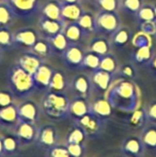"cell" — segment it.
Returning a JSON list of instances; mask_svg holds the SVG:
<instances>
[{
	"label": "cell",
	"instance_id": "cell-1",
	"mask_svg": "<svg viewBox=\"0 0 156 157\" xmlns=\"http://www.w3.org/2000/svg\"><path fill=\"white\" fill-rule=\"evenodd\" d=\"M136 86L130 82L120 80L110 85L104 97L109 101L112 108L125 111H134L139 109V95Z\"/></svg>",
	"mask_w": 156,
	"mask_h": 157
},
{
	"label": "cell",
	"instance_id": "cell-2",
	"mask_svg": "<svg viewBox=\"0 0 156 157\" xmlns=\"http://www.w3.org/2000/svg\"><path fill=\"white\" fill-rule=\"evenodd\" d=\"M7 83L10 92L15 98H23L29 97L36 90L32 75L29 74L18 64L9 69Z\"/></svg>",
	"mask_w": 156,
	"mask_h": 157
},
{
	"label": "cell",
	"instance_id": "cell-3",
	"mask_svg": "<svg viewBox=\"0 0 156 157\" xmlns=\"http://www.w3.org/2000/svg\"><path fill=\"white\" fill-rule=\"evenodd\" d=\"M70 101L63 92L48 91L42 99L43 112L51 120H64L69 117Z\"/></svg>",
	"mask_w": 156,
	"mask_h": 157
},
{
	"label": "cell",
	"instance_id": "cell-4",
	"mask_svg": "<svg viewBox=\"0 0 156 157\" xmlns=\"http://www.w3.org/2000/svg\"><path fill=\"white\" fill-rule=\"evenodd\" d=\"M105 121L107 120L98 117L90 109L87 114L75 121V124L83 129L86 138L97 139L102 134L105 129Z\"/></svg>",
	"mask_w": 156,
	"mask_h": 157
},
{
	"label": "cell",
	"instance_id": "cell-5",
	"mask_svg": "<svg viewBox=\"0 0 156 157\" xmlns=\"http://www.w3.org/2000/svg\"><path fill=\"white\" fill-rule=\"evenodd\" d=\"M96 31L112 35L120 28V18L117 11H99L95 17Z\"/></svg>",
	"mask_w": 156,
	"mask_h": 157
},
{
	"label": "cell",
	"instance_id": "cell-6",
	"mask_svg": "<svg viewBox=\"0 0 156 157\" xmlns=\"http://www.w3.org/2000/svg\"><path fill=\"white\" fill-rule=\"evenodd\" d=\"M16 17L30 19L39 11V0H6Z\"/></svg>",
	"mask_w": 156,
	"mask_h": 157
},
{
	"label": "cell",
	"instance_id": "cell-7",
	"mask_svg": "<svg viewBox=\"0 0 156 157\" xmlns=\"http://www.w3.org/2000/svg\"><path fill=\"white\" fill-rule=\"evenodd\" d=\"M61 55L63 63L68 68L70 69L82 68L85 52L77 43H70Z\"/></svg>",
	"mask_w": 156,
	"mask_h": 157
},
{
	"label": "cell",
	"instance_id": "cell-8",
	"mask_svg": "<svg viewBox=\"0 0 156 157\" xmlns=\"http://www.w3.org/2000/svg\"><path fill=\"white\" fill-rule=\"evenodd\" d=\"M58 133L54 126L44 125L37 131L35 143L42 149L49 150L57 144Z\"/></svg>",
	"mask_w": 156,
	"mask_h": 157
},
{
	"label": "cell",
	"instance_id": "cell-9",
	"mask_svg": "<svg viewBox=\"0 0 156 157\" xmlns=\"http://www.w3.org/2000/svg\"><path fill=\"white\" fill-rule=\"evenodd\" d=\"M113 74L97 68L92 71V75L89 77L91 83V89L97 92L106 93L113 82Z\"/></svg>",
	"mask_w": 156,
	"mask_h": 157
},
{
	"label": "cell",
	"instance_id": "cell-10",
	"mask_svg": "<svg viewBox=\"0 0 156 157\" xmlns=\"http://www.w3.org/2000/svg\"><path fill=\"white\" fill-rule=\"evenodd\" d=\"M37 131L33 124L20 121L15 129V137L20 146L29 145L36 141Z\"/></svg>",
	"mask_w": 156,
	"mask_h": 157
},
{
	"label": "cell",
	"instance_id": "cell-11",
	"mask_svg": "<svg viewBox=\"0 0 156 157\" xmlns=\"http://www.w3.org/2000/svg\"><path fill=\"white\" fill-rule=\"evenodd\" d=\"M20 122L17 109L13 104L0 107V127L4 130H15Z\"/></svg>",
	"mask_w": 156,
	"mask_h": 157
},
{
	"label": "cell",
	"instance_id": "cell-12",
	"mask_svg": "<svg viewBox=\"0 0 156 157\" xmlns=\"http://www.w3.org/2000/svg\"><path fill=\"white\" fill-rule=\"evenodd\" d=\"M53 71L54 70L48 64H45L43 63L40 64L38 70L32 75L36 90L40 91L48 89Z\"/></svg>",
	"mask_w": 156,
	"mask_h": 157
},
{
	"label": "cell",
	"instance_id": "cell-13",
	"mask_svg": "<svg viewBox=\"0 0 156 157\" xmlns=\"http://www.w3.org/2000/svg\"><path fill=\"white\" fill-rule=\"evenodd\" d=\"M145 147L140 137L129 136L127 137L121 146L122 153L127 156L139 157L143 156L145 152Z\"/></svg>",
	"mask_w": 156,
	"mask_h": 157
},
{
	"label": "cell",
	"instance_id": "cell-14",
	"mask_svg": "<svg viewBox=\"0 0 156 157\" xmlns=\"http://www.w3.org/2000/svg\"><path fill=\"white\" fill-rule=\"evenodd\" d=\"M61 5V16L64 24L70 22H76L84 10L77 3H60Z\"/></svg>",
	"mask_w": 156,
	"mask_h": 157
},
{
	"label": "cell",
	"instance_id": "cell-15",
	"mask_svg": "<svg viewBox=\"0 0 156 157\" xmlns=\"http://www.w3.org/2000/svg\"><path fill=\"white\" fill-rule=\"evenodd\" d=\"M91 109V105H89L86 98L76 96L72 101H70L69 108V117H72L74 121L87 114Z\"/></svg>",
	"mask_w": 156,
	"mask_h": 157
},
{
	"label": "cell",
	"instance_id": "cell-16",
	"mask_svg": "<svg viewBox=\"0 0 156 157\" xmlns=\"http://www.w3.org/2000/svg\"><path fill=\"white\" fill-rule=\"evenodd\" d=\"M17 113L20 121L28 122L30 124H35L39 117V111L36 105L31 101L24 102L23 104L17 107Z\"/></svg>",
	"mask_w": 156,
	"mask_h": 157
},
{
	"label": "cell",
	"instance_id": "cell-17",
	"mask_svg": "<svg viewBox=\"0 0 156 157\" xmlns=\"http://www.w3.org/2000/svg\"><path fill=\"white\" fill-rule=\"evenodd\" d=\"M64 25L65 24L62 21L53 20L44 16H41V17L39 20V28L46 36V38L63 31Z\"/></svg>",
	"mask_w": 156,
	"mask_h": 157
},
{
	"label": "cell",
	"instance_id": "cell-18",
	"mask_svg": "<svg viewBox=\"0 0 156 157\" xmlns=\"http://www.w3.org/2000/svg\"><path fill=\"white\" fill-rule=\"evenodd\" d=\"M13 39H14L15 46L18 45V46H24L29 48H32V46L38 40L35 31L29 29L17 30L16 33L13 34Z\"/></svg>",
	"mask_w": 156,
	"mask_h": 157
},
{
	"label": "cell",
	"instance_id": "cell-19",
	"mask_svg": "<svg viewBox=\"0 0 156 157\" xmlns=\"http://www.w3.org/2000/svg\"><path fill=\"white\" fill-rule=\"evenodd\" d=\"M41 59L42 58H40L34 52H28V53L23 54L18 59L17 64L21 66L29 74L33 75L42 63Z\"/></svg>",
	"mask_w": 156,
	"mask_h": 157
},
{
	"label": "cell",
	"instance_id": "cell-20",
	"mask_svg": "<svg viewBox=\"0 0 156 157\" xmlns=\"http://www.w3.org/2000/svg\"><path fill=\"white\" fill-rule=\"evenodd\" d=\"M72 88L79 97L86 98L89 91L91 90V83L90 78L85 75H76L72 81Z\"/></svg>",
	"mask_w": 156,
	"mask_h": 157
},
{
	"label": "cell",
	"instance_id": "cell-21",
	"mask_svg": "<svg viewBox=\"0 0 156 157\" xmlns=\"http://www.w3.org/2000/svg\"><path fill=\"white\" fill-rule=\"evenodd\" d=\"M91 110L98 117L107 120L112 113V106L105 97L98 98L91 105Z\"/></svg>",
	"mask_w": 156,
	"mask_h": 157
},
{
	"label": "cell",
	"instance_id": "cell-22",
	"mask_svg": "<svg viewBox=\"0 0 156 157\" xmlns=\"http://www.w3.org/2000/svg\"><path fill=\"white\" fill-rule=\"evenodd\" d=\"M63 32L66 37L67 40L69 41V43H78L81 40V39L85 37L77 22L66 23L63 26Z\"/></svg>",
	"mask_w": 156,
	"mask_h": 157
},
{
	"label": "cell",
	"instance_id": "cell-23",
	"mask_svg": "<svg viewBox=\"0 0 156 157\" xmlns=\"http://www.w3.org/2000/svg\"><path fill=\"white\" fill-rule=\"evenodd\" d=\"M46 40L49 41L52 52H57L59 54H62L70 44L63 31L51 37H47Z\"/></svg>",
	"mask_w": 156,
	"mask_h": 157
},
{
	"label": "cell",
	"instance_id": "cell-24",
	"mask_svg": "<svg viewBox=\"0 0 156 157\" xmlns=\"http://www.w3.org/2000/svg\"><path fill=\"white\" fill-rule=\"evenodd\" d=\"M145 149L156 150V125L152 124L145 127L140 136Z\"/></svg>",
	"mask_w": 156,
	"mask_h": 157
},
{
	"label": "cell",
	"instance_id": "cell-25",
	"mask_svg": "<svg viewBox=\"0 0 156 157\" xmlns=\"http://www.w3.org/2000/svg\"><path fill=\"white\" fill-rule=\"evenodd\" d=\"M42 16L58 21H63L61 16V5L60 2H48L41 8Z\"/></svg>",
	"mask_w": 156,
	"mask_h": 157
},
{
	"label": "cell",
	"instance_id": "cell-26",
	"mask_svg": "<svg viewBox=\"0 0 156 157\" xmlns=\"http://www.w3.org/2000/svg\"><path fill=\"white\" fill-rule=\"evenodd\" d=\"M79 27L81 28L85 37L88 36L90 33L96 31L95 28V17L88 12H85L82 14L80 18L76 21Z\"/></svg>",
	"mask_w": 156,
	"mask_h": 157
},
{
	"label": "cell",
	"instance_id": "cell-27",
	"mask_svg": "<svg viewBox=\"0 0 156 157\" xmlns=\"http://www.w3.org/2000/svg\"><path fill=\"white\" fill-rule=\"evenodd\" d=\"M66 88V78L61 71H53L48 91L63 92Z\"/></svg>",
	"mask_w": 156,
	"mask_h": 157
},
{
	"label": "cell",
	"instance_id": "cell-28",
	"mask_svg": "<svg viewBox=\"0 0 156 157\" xmlns=\"http://www.w3.org/2000/svg\"><path fill=\"white\" fill-rule=\"evenodd\" d=\"M89 52H93L101 56L109 53V43L105 38H93L89 43Z\"/></svg>",
	"mask_w": 156,
	"mask_h": 157
},
{
	"label": "cell",
	"instance_id": "cell-29",
	"mask_svg": "<svg viewBox=\"0 0 156 157\" xmlns=\"http://www.w3.org/2000/svg\"><path fill=\"white\" fill-rule=\"evenodd\" d=\"M15 17L6 0V2H0V28H8Z\"/></svg>",
	"mask_w": 156,
	"mask_h": 157
},
{
	"label": "cell",
	"instance_id": "cell-30",
	"mask_svg": "<svg viewBox=\"0 0 156 157\" xmlns=\"http://www.w3.org/2000/svg\"><path fill=\"white\" fill-rule=\"evenodd\" d=\"M152 56L153 55H152L151 45H146V46L136 48V51L133 53V60L136 63L147 64L151 60Z\"/></svg>",
	"mask_w": 156,
	"mask_h": 157
},
{
	"label": "cell",
	"instance_id": "cell-31",
	"mask_svg": "<svg viewBox=\"0 0 156 157\" xmlns=\"http://www.w3.org/2000/svg\"><path fill=\"white\" fill-rule=\"evenodd\" d=\"M100 61H101V55L95 53L93 52H89L87 53H85L83 63H82V68H88L94 71L99 68Z\"/></svg>",
	"mask_w": 156,
	"mask_h": 157
},
{
	"label": "cell",
	"instance_id": "cell-32",
	"mask_svg": "<svg viewBox=\"0 0 156 157\" xmlns=\"http://www.w3.org/2000/svg\"><path fill=\"white\" fill-rule=\"evenodd\" d=\"M99 68L104 71L113 74L118 68V63H117L115 56L111 53H107L105 55H102Z\"/></svg>",
	"mask_w": 156,
	"mask_h": 157
},
{
	"label": "cell",
	"instance_id": "cell-33",
	"mask_svg": "<svg viewBox=\"0 0 156 157\" xmlns=\"http://www.w3.org/2000/svg\"><path fill=\"white\" fill-rule=\"evenodd\" d=\"M3 143V155H13L17 152L20 146L17 138L12 136L5 137L2 140Z\"/></svg>",
	"mask_w": 156,
	"mask_h": 157
},
{
	"label": "cell",
	"instance_id": "cell-34",
	"mask_svg": "<svg viewBox=\"0 0 156 157\" xmlns=\"http://www.w3.org/2000/svg\"><path fill=\"white\" fill-rule=\"evenodd\" d=\"M112 41L115 46H124L130 40V30L124 27H120L112 35Z\"/></svg>",
	"mask_w": 156,
	"mask_h": 157
},
{
	"label": "cell",
	"instance_id": "cell-35",
	"mask_svg": "<svg viewBox=\"0 0 156 157\" xmlns=\"http://www.w3.org/2000/svg\"><path fill=\"white\" fill-rule=\"evenodd\" d=\"M32 52L40 56V58L49 56L52 50L51 48V45L47 40H38L36 43L32 46Z\"/></svg>",
	"mask_w": 156,
	"mask_h": 157
},
{
	"label": "cell",
	"instance_id": "cell-36",
	"mask_svg": "<svg viewBox=\"0 0 156 157\" xmlns=\"http://www.w3.org/2000/svg\"><path fill=\"white\" fill-rule=\"evenodd\" d=\"M13 33H11L8 28H0V48L2 50H9L14 48Z\"/></svg>",
	"mask_w": 156,
	"mask_h": 157
},
{
	"label": "cell",
	"instance_id": "cell-37",
	"mask_svg": "<svg viewBox=\"0 0 156 157\" xmlns=\"http://www.w3.org/2000/svg\"><path fill=\"white\" fill-rule=\"evenodd\" d=\"M86 136L81 127L75 124L67 135L66 144H84Z\"/></svg>",
	"mask_w": 156,
	"mask_h": 157
},
{
	"label": "cell",
	"instance_id": "cell-38",
	"mask_svg": "<svg viewBox=\"0 0 156 157\" xmlns=\"http://www.w3.org/2000/svg\"><path fill=\"white\" fill-rule=\"evenodd\" d=\"M136 15L140 24L147 21H156L154 7L152 6L143 5Z\"/></svg>",
	"mask_w": 156,
	"mask_h": 157
},
{
	"label": "cell",
	"instance_id": "cell-39",
	"mask_svg": "<svg viewBox=\"0 0 156 157\" xmlns=\"http://www.w3.org/2000/svg\"><path fill=\"white\" fill-rule=\"evenodd\" d=\"M143 0H122V8L130 14H137L143 6Z\"/></svg>",
	"mask_w": 156,
	"mask_h": 157
},
{
	"label": "cell",
	"instance_id": "cell-40",
	"mask_svg": "<svg viewBox=\"0 0 156 157\" xmlns=\"http://www.w3.org/2000/svg\"><path fill=\"white\" fill-rule=\"evenodd\" d=\"M99 11H117L120 7L119 0H95Z\"/></svg>",
	"mask_w": 156,
	"mask_h": 157
},
{
	"label": "cell",
	"instance_id": "cell-41",
	"mask_svg": "<svg viewBox=\"0 0 156 157\" xmlns=\"http://www.w3.org/2000/svg\"><path fill=\"white\" fill-rule=\"evenodd\" d=\"M145 121H147L146 110L141 109H137L136 110L133 111L132 116L131 118V123L133 126H136V127L143 126V123L145 122Z\"/></svg>",
	"mask_w": 156,
	"mask_h": 157
},
{
	"label": "cell",
	"instance_id": "cell-42",
	"mask_svg": "<svg viewBox=\"0 0 156 157\" xmlns=\"http://www.w3.org/2000/svg\"><path fill=\"white\" fill-rule=\"evenodd\" d=\"M48 155L51 157H70V154L68 152V149L65 146L61 145H54L53 147L47 150Z\"/></svg>",
	"mask_w": 156,
	"mask_h": 157
},
{
	"label": "cell",
	"instance_id": "cell-43",
	"mask_svg": "<svg viewBox=\"0 0 156 157\" xmlns=\"http://www.w3.org/2000/svg\"><path fill=\"white\" fill-rule=\"evenodd\" d=\"M66 147L70 154V156L80 157L84 155L85 145L84 144H66Z\"/></svg>",
	"mask_w": 156,
	"mask_h": 157
},
{
	"label": "cell",
	"instance_id": "cell-44",
	"mask_svg": "<svg viewBox=\"0 0 156 157\" xmlns=\"http://www.w3.org/2000/svg\"><path fill=\"white\" fill-rule=\"evenodd\" d=\"M133 45L136 48L146 46V45H151V40H150V35L141 31L139 32L135 38L133 39Z\"/></svg>",
	"mask_w": 156,
	"mask_h": 157
},
{
	"label": "cell",
	"instance_id": "cell-45",
	"mask_svg": "<svg viewBox=\"0 0 156 157\" xmlns=\"http://www.w3.org/2000/svg\"><path fill=\"white\" fill-rule=\"evenodd\" d=\"M14 96L10 91H0V107H6L13 104Z\"/></svg>",
	"mask_w": 156,
	"mask_h": 157
},
{
	"label": "cell",
	"instance_id": "cell-46",
	"mask_svg": "<svg viewBox=\"0 0 156 157\" xmlns=\"http://www.w3.org/2000/svg\"><path fill=\"white\" fill-rule=\"evenodd\" d=\"M141 31L148 34V35H153L156 34V21H147L141 23Z\"/></svg>",
	"mask_w": 156,
	"mask_h": 157
},
{
	"label": "cell",
	"instance_id": "cell-47",
	"mask_svg": "<svg viewBox=\"0 0 156 157\" xmlns=\"http://www.w3.org/2000/svg\"><path fill=\"white\" fill-rule=\"evenodd\" d=\"M146 117L152 124L156 125V100L152 102L146 109Z\"/></svg>",
	"mask_w": 156,
	"mask_h": 157
},
{
	"label": "cell",
	"instance_id": "cell-48",
	"mask_svg": "<svg viewBox=\"0 0 156 157\" xmlns=\"http://www.w3.org/2000/svg\"><path fill=\"white\" fill-rule=\"evenodd\" d=\"M120 73L123 75V77H129V78L133 77L134 75H135V72H134L133 67L131 65H130V64H126L123 67H121Z\"/></svg>",
	"mask_w": 156,
	"mask_h": 157
},
{
	"label": "cell",
	"instance_id": "cell-49",
	"mask_svg": "<svg viewBox=\"0 0 156 157\" xmlns=\"http://www.w3.org/2000/svg\"><path fill=\"white\" fill-rule=\"evenodd\" d=\"M147 65L149 67V70H150L151 74L156 77V54L152 56V58L149 61V63H147Z\"/></svg>",
	"mask_w": 156,
	"mask_h": 157
},
{
	"label": "cell",
	"instance_id": "cell-50",
	"mask_svg": "<svg viewBox=\"0 0 156 157\" xmlns=\"http://www.w3.org/2000/svg\"><path fill=\"white\" fill-rule=\"evenodd\" d=\"M60 3H77L79 0H58Z\"/></svg>",
	"mask_w": 156,
	"mask_h": 157
},
{
	"label": "cell",
	"instance_id": "cell-51",
	"mask_svg": "<svg viewBox=\"0 0 156 157\" xmlns=\"http://www.w3.org/2000/svg\"><path fill=\"white\" fill-rule=\"evenodd\" d=\"M3 155V143H2V140L0 139V156Z\"/></svg>",
	"mask_w": 156,
	"mask_h": 157
},
{
	"label": "cell",
	"instance_id": "cell-52",
	"mask_svg": "<svg viewBox=\"0 0 156 157\" xmlns=\"http://www.w3.org/2000/svg\"><path fill=\"white\" fill-rule=\"evenodd\" d=\"M153 7H154V15H155V20H156V5H154Z\"/></svg>",
	"mask_w": 156,
	"mask_h": 157
},
{
	"label": "cell",
	"instance_id": "cell-53",
	"mask_svg": "<svg viewBox=\"0 0 156 157\" xmlns=\"http://www.w3.org/2000/svg\"><path fill=\"white\" fill-rule=\"evenodd\" d=\"M1 52H2V49L0 48V59H1Z\"/></svg>",
	"mask_w": 156,
	"mask_h": 157
}]
</instances>
